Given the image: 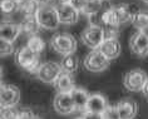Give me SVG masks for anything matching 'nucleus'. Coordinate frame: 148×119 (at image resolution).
<instances>
[{"label":"nucleus","instance_id":"18","mask_svg":"<svg viewBox=\"0 0 148 119\" xmlns=\"http://www.w3.org/2000/svg\"><path fill=\"white\" fill-rule=\"evenodd\" d=\"M114 9H116V13H117V18H118V23L119 25H123V24H127L131 21L132 23V19L134 16V14L137 12L132 9V6L129 4H119V5H114Z\"/></svg>","mask_w":148,"mask_h":119},{"label":"nucleus","instance_id":"10","mask_svg":"<svg viewBox=\"0 0 148 119\" xmlns=\"http://www.w3.org/2000/svg\"><path fill=\"white\" fill-rule=\"evenodd\" d=\"M129 48L132 53L139 58H146L148 55V38L140 30L132 35L129 40Z\"/></svg>","mask_w":148,"mask_h":119},{"label":"nucleus","instance_id":"19","mask_svg":"<svg viewBox=\"0 0 148 119\" xmlns=\"http://www.w3.org/2000/svg\"><path fill=\"white\" fill-rule=\"evenodd\" d=\"M19 25H20L21 33H23V34H27L29 38L33 36V35H38L39 30L42 29V27H40L39 23H38V19H36V16L24 18Z\"/></svg>","mask_w":148,"mask_h":119},{"label":"nucleus","instance_id":"4","mask_svg":"<svg viewBox=\"0 0 148 119\" xmlns=\"http://www.w3.org/2000/svg\"><path fill=\"white\" fill-rule=\"evenodd\" d=\"M80 38H82V42L86 47L90 48L92 50L98 49L106 39V31H104V29L101 27L89 24V27H87L82 31Z\"/></svg>","mask_w":148,"mask_h":119},{"label":"nucleus","instance_id":"14","mask_svg":"<svg viewBox=\"0 0 148 119\" xmlns=\"http://www.w3.org/2000/svg\"><path fill=\"white\" fill-rule=\"evenodd\" d=\"M20 33H21V29L19 24L3 21L1 25H0V38H1V40L14 43Z\"/></svg>","mask_w":148,"mask_h":119},{"label":"nucleus","instance_id":"24","mask_svg":"<svg viewBox=\"0 0 148 119\" xmlns=\"http://www.w3.org/2000/svg\"><path fill=\"white\" fill-rule=\"evenodd\" d=\"M27 47L29 48V49H32L34 53L40 54L44 49H45V43L43 42V39L40 38L39 35H33L28 39Z\"/></svg>","mask_w":148,"mask_h":119},{"label":"nucleus","instance_id":"29","mask_svg":"<svg viewBox=\"0 0 148 119\" xmlns=\"http://www.w3.org/2000/svg\"><path fill=\"white\" fill-rule=\"evenodd\" d=\"M19 119H40L32 109H21L19 114Z\"/></svg>","mask_w":148,"mask_h":119},{"label":"nucleus","instance_id":"8","mask_svg":"<svg viewBox=\"0 0 148 119\" xmlns=\"http://www.w3.org/2000/svg\"><path fill=\"white\" fill-rule=\"evenodd\" d=\"M19 99H20V92L18 87L13 84L1 83V89H0V104H1V108L15 107L19 103Z\"/></svg>","mask_w":148,"mask_h":119},{"label":"nucleus","instance_id":"21","mask_svg":"<svg viewBox=\"0 0 148 119\" xmlns=\"http://www.w3.org/2000/svg\"><path fill=\"white\" fill-rule=\"evenodd\" d=\"M60 65H62L63 72L73 74L78 70L79 60H78V58H77L75 54H68V55H64V57H63Z\"/></svg>","mask_w":148,"mask_h":119},{"label":"nucleus","instance_id":"28","mask_svg":"<svg viewBox=\"0 0 148 119\" xmlns=\"http://www.w3.org/2000/svg\"><path fill=\"white\" fill-rule=\"evenodd\" d=\"M103 119H121L119 117V111H118L117 105H108V108L106 109V111L102 114Z\"/></svg>","mask_w":148,"mask_h":119},{"label":"nucleus","instance_id":"22","mask_svg":"<svg viewBox=\"0 0 148 119\" xmlns=\"http://www.w3.org/2000/svg\"><path fill=\"white\" fill-rule=\"evenodd\" d=\"M103 9H104V0H88L82 13L84 15L92 16L101 13Z\"/></svg>","mask_w":148,"mask_h":119},{"label":"nucleus","instance_id":"27","mask_svg":"<svg viewBox=\"0 0 148 119\" xmlns=\"http://www.w3.org/2000/svg\"><path fill=\"white\" fill-rule=\"evenodd\" d=\"M14 51H15V48H14L13 43L6 42V40H0V54H1V57H9Z\"/></svg>","mask_w":148,"mask_h":119},{"label":"nucleus","instance_id":"9","mask_svg":"<svg viewBox=\"0 0 148 119\" xmlns=\"http://www.w3.org/2000/svg\"><path fill=\"white\" fill-rule=\"evenodd\" d=\"M53 107L57 113L63 115L72 114L77 110L72 96H70V93H58L54 98Z\"/></svg>","mask_w":148,"mask_h":119},{"label":"nucleus","instance_id":"34","mask_svg":"<svg viewBox=\"0 0 148 119\" xmlns=\"http://www.w3.org/2000/svg\"><path fill=\"white\" fill-rule=\"evenodd\" d=\"M140 31H142V33H143V34H144V35H146V36H147V38H148V27H146V28H143V29H142V30H140Z\"/></svg>","mask_w":148,"mask_h":119},{"label":"nucleus","instance_id":"3","mask_svg":"<svg viewBox=\"0 0 148 119\" xmlns=\"http://www.w3.org/2000/svg\"><path fill=\"white\" fill-rule=\"evenodd\" d=\"M36 19H38L40 27L47 30H55L58 25L60 24L57 10L54 6H50L49 4L40 6L39 12L36 13Z\"/></svg>","mask_w":148,"mask_h":119},{"label":"nucleus","instance_id":"1","mask_svg":"<svg viewBox=\"0 0 148 119\" xmlns=\"http://www.w3.org/2000/svg\"><path fill=\"white\" fill-rule=\"evenodd\" d=\"M15 62L21 69H24L25 72H28V73L36 74V72H38V69L40 66L39 54L34 53V51L32 49H29L27 45L18 49V51L15 53Z\"/></svg>","mask_w":148,"mask_h":119},{"label":"nucleus","instance_id":"15","mask_svg":"<svg viewBox=\"0 0 148 119\" xmlns=\"http://www.w3.org/2000/svg\"><path fill=\"white\" fill-rule=\"evenodd\" d=\"M117 108L118 111H119L121 119H134L138 107H137V103L133 99L125 98L122 99L121 102H118Z\"/></svg>","mask_w":148,"mask_h":119},{"label":"nucleus","instance_id":"32","mask_svg":"<svg viewBox=\"0 0 148 119\" xmlns=\"http://www.w3.org/2000/svg\"><path fill=\"white\" fill-rule=\"evenodd\" d=\"M142 93H143V95L146 96V98H148V80H147L146 85H144L143 89H142Z\"/></svg>","mask_w":148,"mask_h":119},{"label":"nucleus","instance_id":"12","mask_svg":"<svg viewBox=\"0 0 148 119\" xmlns=\"http://www.w3.org/2000/svg\"><path fill=\"white\" fill-rule=\"evenodd\" d=\"M101 50V53L104 55L107 59L109 60H113L119 57L121 54V50H122V47H121V43L118 38H107L104 39V42L102 43V45L98 48Z\"/></svg>","mask_w":148,"mask_h":119},{"label":"nucleus","instance_id":"13","mask_svg":"<svg viewBox=\"0 0 148 119\" xmlns=\"http://www.w3.org/2000/svg\"><path fill=\"white\" fill-rule=\"evenodd\" d=\"M108 108V102L107 99L99 93L90 94L88 103L84 109V113H95V114H103L106 109Z\"/></svg>","mask_w":148,"mask_h":119},{"label":"nucleus","instance_id":"35","mask_svg":"<svg viewBox=\"0 0 148 119\" xmlns=\"http://www.w3.org/2000/svg\"><path fill=\"white\" fill-rule=\"evenodd\" d=\"M58 4H65V3H69L70 0H57Z\"/></svg>","mask_w":148,"mask_h":119},{"label":"nucleus","instance_id":"26","mask_svg":"<svg viewBox=\"0 0 148 119\" xmlns=\"http://www.w3.org/2000/svg\"><path fill=\"white\" fill-rule=\"evenodd\" d=\"M19 114H20V110L15 109V107L1 108L0 119H19Z\"/></svg>","mask_w":148,"mask_h":119},{"label":"nucleus","instance_id":"33","mask_svg":"<svg viewBox=\"0 0 148 119\" xmlns=\"http://www.w3.org/2000/svg\"><path fill=\"white\" fill-rule=\"evenodd\" d=\"M35 1H38L40 5H48L50 0H35Z\"/></svg>","mask_w":148,"mask_h":119},{"label":"nucleus","instance_id":"5","mask_svg":"<svg viewBox=\"0 0 148 119\" xmlns=\"http://www.w3.org/2000/svg\"><path fill=\"white\" fill-rule=\"evenodd\" d=\"M62 73L63 69L60 64H58L55 62H45L43 64H40L38 72H36V77L43 83L54 84Z\"/></svg>","mask_w":148,"mask_h":119},{"label":"nucleus","instance_id":"23","mask_svg":"<svg viewBox=\"0 0 148 119\" xmlns=\"http://www.w3.org/2000/svg\"><path fill=\"white\" fill-rule=\"evenodd\" d=\"M132 24L138 30L148 27V10H137L132 19Z\"/></svg>","mask_w":148,"mask_h":119},{"label":"nucleus","instance_id":"31","mask_svg":"<svg viewBox=\"0 0 148 119\" xmlns=\"http://www.w3.org/2000/svg\"><path fill=\"white\" fill-rule=\"evenodd\" d=\"M83 119H103L102 114H95V113H84Z\"/></svg>","mask_w":148,"mask_h":119},{"label":"nucleus","instance_id":"25","mask_svg":"<svg viewBox=\"0 0 148 119\" xmlns=\"http://www.w3.org/2000/svg\"><path fill=\"white\" fill-rule=\"evenodd\" d=\"M0 9H1L3 14L10 15V14H13L15 10H19V4L15 3L14 0H1V3H0Z\"/></svg>","mask_w":148,"mask_h":119},{"label":"nucleus","instance_id":"11","mask_svg":"<svg viewBox=\"0 0 148 119\" xmlns=\"http://www.w3.org/2000/svg\"><path fill=\"white\" fill-rule=\"evenodd\" d=\"M55 10H57L58 16H59V21H60L62 24L70 25V24H74L77 20H78L79 12L74 8L70 3H65V4H57Z\"/></svg>","mask_w":148,"mask_h":119},{"label":"nucleus","instance_id":"2","mask_svg":"<svg viewBox=\"0 0 148 119\" xmlns=\"http://www.w3.org/2000/svg\"><path fill=\"white\" fill-rule=\"evenodd\" d=\"M51 48L62 55L74 54L77 50V40L68 33H59L50 39Z\"/></svg>","mask_w":148,"mask_h":119},{"label":"nucleus","instance_id":"38","mask_svg":"<svg viewBox=\"0 0 148 119\" xmlns=\"http://www.w3.org/2000/svg\"><path fill=\"white\" fill-rule=\"evenodd\" d=\"M77 119H83V115H82V117H79V118H77Z\"/></svg>","mask_w":148,"mask_h":119},{"label":"nucleus","instance_id":"6","mask_svg":"<svg viewBox=\"0 0 148 119\" xmlns=\"http://www.w3.org/2000/svg\"><path fill=\"white\" fill-rule=\"evenodd\" d=\"M109 59H107L99 49H93L84 58V66L92 73H99L109 66Z\"/></svg>","mask_w":148,"mask_h":119},{"label":"nucleus","instance_id":"20","mask_svg":"<svg viewBox=\"0 0 148 119\" xmlns=\"http://www.w3.org/2000/svg\"><path fill=\"white\" fill-rule=\"evenodd\" d=\"M40 5L35 0H23L19 4V12L23 14L24 18H30V16H36V13L39 12Z\"/></svg>","mask_w":148,"mask_h":119},{"label":"nucleus","instance_id":"30","mask_svg":"<svg viewBox=\"0 0 148 119\" xmlns=\"http://www.w3.org/2000/svg\"><path fill=\"white\" fill-rule=\"evenodd\" d=\"M87 1H88V0H70L69 3H70V4H72L77 10H78V12L82 13L83 9H84V6H86V4H87Z\"/></svg>","mask_w":148,"mask_h":119},{"label":"nucleus","instance_id":"37","mask_svg":"<svg viewBox=\"0 0 148 119\" xmlns=\"http://www.w3.org/2000/svg\"><path fill=\"white\" fill-rule=\"evenodd\" d=\"M143 1H144V3H146V4H148V0H143Z\"/></svg>","mask_w":148,"mask_h":119},{"label":"nucleus","instance_id":"7","mask_svg":"<svg viewBox=\"0 0 148 119\" xmlns=\"http://www.w3.org/2000/svg\"><path fill=\"white\" fill-rule=\"evenodd\" d=\"M147 80L148 77L146 72L140 69H133L125 73V75L123 77V85L129 92H142Z\"/></svg>","mask_w":148,"mask_h":119},{"label":"nucleus","instance_id":"36","mask_svg":"<svg viewBox=\"0 0 148 119\" xmlns=\"http://www.w3.org/2000/svg\"><path fill=\"white\" fill-rule=\"evenodd\" d=\"M14 1H15V3H18V4H20V3L23 1V0H14Z\"/></svg>","mask_w":148,"mask_h":119},{"label":"nucleus","instance_id":"16","mask_svg":"<svg viewBox=\"0 0 148 119\" xmlns=\"http://www.w3.org/2000/svg\"><path fill=\"white\" fill-rule=\"evenodd\" d=\"M54 87L57 89L58 93H70L75 88L74 85V79H73V74L63 72L58 77L57 81L54 83Z\"/></svg>","mask_w":148,"mask_h":119},{"label":"nucleus","instance_id":"17","mask_svg":"<svg viewBox=\"0 0 148 119\" xmlns=\"http://www.w3.org/2000/svg\"><path fill=\"white\" fill-rule=\"evenodd\" d=\"M70 96H72V99L74 102L75 109L80 110V111H84L86 105L88 103V99H89V96H90L89 93H88L86 89H83V88L75 87L72 92H70Z\"/></svg>","mask_w":148,"mask_h":119}]
</instances>
